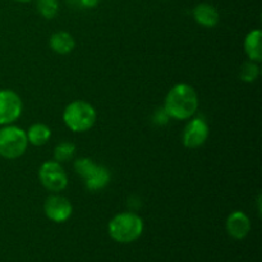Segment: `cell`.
Masks as SVG:
<instances>
[{"instance_id":"cell-1","label":"cell","mask_w":262,"mask_h":262,"mask_svg":"<svg viewBox=\"0 0 262 262\" xmlns=\"http://www.w3.org/2000/svg\"><path fill=\"white\" fill-rule=\"evenodd\" d=\"M199 109V95L196 90L187 83H178L171 87L164 101V110L169 118L176 120H188Z\"/></svg>"},{"instance_id":"cell-2","label":"cell","mask_w":262,"mask_h":262,"mask_svg":"<svg viewBox=\"0 0 262 262\" xmlns=\"http://www.w3.org/2000/svg\"><path fill=\"white\" fill-rule=\"evenodd\" d=\"M143 220L135 212H120L117 214L107 225L110 238L118 243H132L142 235Z\"/></svg>"},{"instance_id":"cell-3","label":"cell","mask_w":262,"mask_h":262,"mask_svg":"<svg viewBox=\"0 0 262 262\" xmlns=\"http://www.w3.org/2000/svg\"><path fill=\"white\" fill-rule=\"evenodd\" d=\"M97 119L95 107L87 101L76 100L66 106L63 112V122L72 132L84 133L91 129Z\"/></svg>"},{"instance_id":"cell-4","label":"cell","mask_w":262,"mask_h":262,"mask_svg":"<svg viewBox=\"0 0 262 262\" xmlns=\"http://www.w3.org/2000/svg\"><path fill=\"white\" fill-rule=\"evenodd\" d=\"M28 140L26 130L17 125H3L0 128V156L8 160L20 158L27 151Z\"/></svg>"},{"instance_id":"cell-5","label":"cell","mask_w":262,"mask_h":262,"mask_svg":"<svg viewBox=\"0 0 262 262\" xmlns=\"http://www.w3.org/2000/svg\"><path fill=\"white\" fill-rule=\"evenodd\" d=\"M38 179L43 188L53 193L64 191L68 186V176L60 163L55 160L45 161L38 169Z\"/></svg>"},{"instance_id":"cell-6","label":"cell","mask_w":262,"mask_h":262,"mask_svg":"<svg viewBox=\"0 0 262 262\" xmlns=\"http://www.w3.org/2000/svg\"><path fill=\"white\" fill-rule=\"evenodd\" d=\"M23 102L19 95L9 89L0 90V125L13 124L22 115Z\"/></svg>"},{"instance_id":"cell-7","label":"cell","mask_w":262,"mask_h":262,"mask_svg":"<svg viewBox=\"0 0 262 262\" xmlns=\"http://www.w3.org/2000/svg\"><path fill=\"white\" fill-rule=\"evenodd\" d=\"M210 135V128L206 120L201 117L191 118L184 127L182 133V142L187 148H199L207 141Z\"/></svg>"},{"instance_id":"cell-8","label":"cell","mask_w":262,"mask_h":262,"mask_svg":"<svg viewBox=\"0 0 262 262\" xmlns=\"http://www.w3.org/2000/svg\"><path fill=\"white\" fill-rule=\"evenodd\" d=\"M43 212L46 217L54 223H66L73 214V206L67 197L54 193L43 202Z\"/></svg>"},{"instance_id":"cell-9","label":"cell","mask_w":262,"mask_h":262,"mask_svg":"<svg viewBox=\"0 0 262 262\" xmlns=\"http://www.w3.org/2000/svg\"><path fill=\"white\" fill-rule=\"evenodd\" d=\"M228 234L234 239H245L251 232V220L243 211H233L225 223Z\"/></svg>"},{"instance_id":"cell-10","label":"cell","mask_w":262,"mask_h":262,"mask_svg":"<svg viewBox=\"0 0 262 262\" xmlns=\"http://www.w3.org/2000/svg\"><path fill=\"white\" fill-rule=\"evenodd\" d=\"M192 14H193L194 20L200 26L206 28L215 27V26H217V23L220 20V14L216 8L211 4H207V3H200V4H197L193 8Z\"/></svg>"},{"instance_id":"cell-11","label":"cell","mask_w":262,"mask_h":262,"mask_svg":"<svg viewBox=\"0 0 262 262\" xmlns=\"http://www.w3.org/2000/svg\"><path fill=\"white\" fill-rule=\"evenodd\" d=\"M248 60L260 64L262 61V32L261 30H252L247 33L243 42Z\"/></svg>"},{"instance_id":"cell-12","label":"cell","mask_w":262,"mask_h":262,"mask_svg":"<svg viewBox=\"0 0 262 262\" xmlns=\"http://www.w3.org/2000/svg\"><path fill=\"white\" fill-rule=\"evenodd\" d=\"M49 45L54 53L59 54V55H67V54L72 53L76 48V40L73 36L67 31H59L51 35L50 40H49Z\"/></svg>"},{"instance_id":"cell-13","label":"cell","mask_w":262,"mask_h":262,"mask_svg":"<svg viewBox=\"0 0 262 262\" xmlns=\"http://www.w3.org/2000/svg\"><path fill=\"white\" fill-rule=\"evenodd\" d=\"M110 178H112V176H110L109 169L105 168L104 165L97 164L95 170L84 179V186L91 192L100 191V189H104L109 184Z\"/></svg>"},{"instance_id":"cell-14","label":"cell","mask_w":262,"mask_h":262,"mask_svg":"<svg viewBox=\"0 0 262 262\" xmlns=\"http://www.w3.org/2000/svg\"><path fill=\"white\" fill-rule=\"evenodd\" d=\"M26 135H27L28 143L40 147V146L46 145L50 141L51 129L50 127H48L43 123H35V124H32L28 128Z\"/></svg>"},{"instance_id":"cell-15","label":"cell","mask_w":262,"mask_h":262,"mask_svg":"<svg viewBox=\"0 0 262 262\" xmlns=\"http://www.w3.org/2000/svg\"><path fill=\"white\" fill-rule=\"evenodd\" d=\"M76 155V146L72 142H60L54 148V160L58 163H67Z\"/></svg>"},{"instance_id":"cell-16","label":"cell","mask_w":262,"mask_h":262,"mask_svg":"<svg viewBox=\"0 0 262 262\" xmlns=\"http://www.w3.org/2000/svg\"><path fill=\"white\" fill-rule=\"evenodd\" d=\"M36 8L40 15L45 19H53L59 12L58 0H37Z\"/></svg>"},{"instance_id":"cell-17","label":"cell","mask_w":262,"mask_h":262,"mask_svg":"<svg viewBox=\"0 0 262 262\" xmlns=\"http://www.w3.org/2000/svg\"><path fill=\"white\" fill-rule=\"evenodd\" d=\"M260 76V67H258V63H255V61H246L243 63V66L241 67L239 72V78L241 81L246 82V83H252Z\"/></svg>"},{"instance_id":"cell-18","label":"cell","mask_w":262,"mask_h":262,"mask_svg":"<svg viewBox=\"0 0 262 262\" xmlns=\"http://www.w3.org/2000/svg\"><path fill=\"white\" fill-rule=\"evenodd\" d=\"M73 166H74V170H76V173L78 174L79 177H82L84 181V179H86L87 177H89L90 174L95 170V168L97 166V164L89 158H79L74 161Z\"/></svg>"},{"instance_id":"cell-19","label":"cell","mask_w":262,"mask_h":262,"mask_svg":"<svg viewBox=\"0 0 262 262\" xmlns=\"http://www.w3.org/2000/svg\"><path fill=\"white\" fill-rule=\"evenodd\" d=\"M170 119L169 118V115L166 114V112L163 109H158L155 112V114H154V123H156V124L159 125H164L168 123V120Z\"/></svg>"},{"instance_id":"cell-20","label":"cell","mask_w":262,"mask_h":262,"mask_svg":"<svg viewBox=\"0 0 262 262\" xmlns=\"http://www.w3.org/2000/svg\"><path fill=\"white\" fill-rule=\"evenodd\" d=\"M78 4L83 8H95L97 4H99V0H78Z\"/></svg>"},{"instance_id":"cell-21","label":"cell","mask_w":262,"mask_h":262,"mask_svg":"<svg viewBox=\"0 0 262 262\" xmlns=\"http://www.w3.org/2000/svg\"><path fill=\"white\" fill-rule=\"evenodd\" d=\"M14 2H17V3H30V2H32V0H14Z\"/></svg>"},{"instance_id":"cell-22","label":"cell","mask_w":262,"mask_h":262,"mask_svg":"<svg viewBox=\"0 0 262 262\" xmlns=\"http://www.w3.org/2000/svg\"><path fill=\"white\" fill-rule=\"evenodd\" d=\"M68 2H71V3H78V0H68Z\"/></svg>"}]
</instances>
